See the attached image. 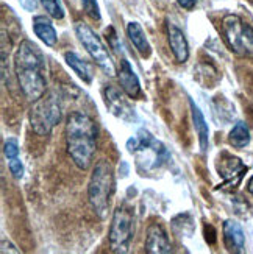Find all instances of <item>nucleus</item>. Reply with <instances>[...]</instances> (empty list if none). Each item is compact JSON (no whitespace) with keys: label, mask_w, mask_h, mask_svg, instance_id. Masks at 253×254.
<instances>
[{"label":"nucleus","mask_w":253,"mask_h":254,"mask_svg":"<svg viewBox=\"0 0 253 254\" xmlns=\"http://www.w3.org/2000/svg\"><path fill=\"white\" fill-rule=\"evenodd\" d=\"M127 36L141 57H144V58L150 57L152 47H150V44L146 38L144 30H142V27L138 24V22H130V24L127 25Z\"/></svg>","instance_id":"15"},{"label":"nucleus","mask_w":253,"mask_h":254,"mask_svg":"<svg viewBox=\"0 0 253 254\" xmlns=\"http://www.w3.org/2000/svg\"><path fill=\"white\" fill-rule=\"evenodd\" d=\"M135 212L133 209L122 204L117 206L109 226V247L113 253L125 254L130 251L131 240L135 237Z\"/></svg>","instance_id":"6"},{"label":"nucleus","mask_w":253,"mask_h":254,"mask_svg":"<svg viewBox=\"0 0 253 254\" xmlns=\"http://www.w3.org/2000/svg\"><path fill=\"white\" fill-rule=\"evenodd\" d=\"M66 145L80 170L89 169L97 148V127L86 113H71L66 120Z\"/></svg>","instance_id":"2"},{"label":"nucleus","mask_w":253,"mask_h":254,"mask_svg":"<svg viewBox=\"0 0 253 254\" xmlns=\"http://www.w3.org/2000/svg\"><path fill=\"white\" fill-rule=\"evenodd\" d=\"M146 251L150 254H168L172 251L168 233L163 229L161 225L153 223L149 226L146 237Z\"/></svg>","instance_id":"10"},{"label":"nucleus","mask_w":253,"mask_h":254,"mask_svg":"<svg viewBox=\"0 0 253 254\" xmlns=\"http://www.w3.org/2000/svg\"><path fill=\"white\" fill-rule=\"evenodd\" d=\"M80 2H82V6L87 16L94 20H100L102 16H100V9H98V5H97V0H80Z\"/></svg>","instance_id":"21"},{"label":"nucleus","mask_w":253,"mask_h":254,"mask_svg":"<svg viewBox=\"0 0 253 254\" xmlns=\"http://www.w3.org/2000/svg\"><path fill=\"white\" fill-rule=\"evenodd\" d=\"M127 150L135 154L136 169L141 175L160 170L170 159L168 148L144 128L139 129L135 137L127 140Z\"/></svg>","instance_id":"3"},{"label":"nucleus","mask_w":253,"mask_h":254,"mask_svg":"<svg viewBox=\"0 0 253 254\" xmlns=\"http://www.w3.org/2000/svg\"><path fill=\"white\" fill-rule=\"evenodd\" d=\"M222 164H224L222 167L219 165V172H221V175L225 178V181H227L228 184H238L239 181L235 180V175L243 176L244 172H246V167H244V165L241 164L239 159H236V158H230L228 161H224Z\"/></svg>","instance_id":"19"},{"label":"nucleus","mask_w":253,"mask_h":254,"mask_svg":"<svg viewBox=\"0 0 253 254\" xmlns=\"http://www.w3.org/2000/svg\"><path fill=\"white\" fill-rule=\"evenodd\" d=\"M64 60L66 63H68L69 67L80 76V78L89 84L94 78V72H92V67L89 63H86L84 60H82L79 55H77L75 52H68L64 55Z\"/></svg>","instance_id":"17"},{"label":"nucleus","mask_w":253,"mask_h":254,"mask_svg":"<svg viewBox=\"0 0 253 254\" xmlns=\"http://www.w3.org/2000/svg\"><path fill=\"white\" fill-rule=\"evenodd\" d=\"M224 242L228 251L243 253L246 247V236L241 225L235 220H227L224 223Z\"/></svg>","instance_id":"13"},{"label":"nucleus","mask_w":253,"mask_h":254,"mask_svg":"<svg viewBox=\"0 0 253 254\" xmlns=\"http://www.w3.org/2000/svg\"><path fill=\"white\" fill-rule=\"evenodd\" d=\"M230 145L235 148H244L250 143V131L244 122H238L228 134Z\"/></svg>","instance_id":"18"},{"label":"nucleus","mask_w":253,"mask_h":254,"mask_svg":"<svg viewBox=\"0 0 253 254\" xmlns=\"http://www.w3.org/2000/svg\"><path fill=\"white\" fill-rule=\"evenodd\" d=\"M33 31H35V35L46 44V46L49 47L57 46V41H58L57 30L53 28L52 22L46 16L33 17Z\"/></svg>","instance_id":"14"},{"label":"nucleus","mask_w":253,"mask_h":254,"mask_svg":"<svg viewBox=\"0 0 253 254\" xmlns=\"http://www.w3.org/2000/svg\"><path fill=\"white\" fill-rule=\"evenodd\" d=\"M114 189V175L113 167L106 159H102L95 164L92 170L89 184H87V198L92 211L98 218H106L109 198Z\"/></svg>","instance_id":"4"},{"label":"nucleus","mask_w":253,"mask_h":254,"mask_svg":"<svg viewBox=\"0 0 253 254\" xmlns=\"http://www.w3.org/2000/svg\"><path fill=\"white\" fill-rule=\"evenodd\" d=\"M30 125L38 136H49L61 120V98L57 91L46 92L30 109Z\"/></svg>","instance_id":"5"},{"label":"nucleus","mask_w":253,"mask_h":254,"mask_svg":"<svg viewBox=\"0 0 253 254\" xmlns=\"http://www.w3.org/2000/svg\"><path fill=\"white\" fill-rule=\"evenodd\" d=\"M222 30L230 49L235 53L253 55V28L239 16H225L222 20Z\"/></svg>","instance_id":"8"},{"label":"nucleus","mask_w":253,"mask_h":254,"mask_svg":"<svg viewBox=\"0 0 253 254\" xmlns=\"http://www.w3.org/2000/svg\"><path fill=\"white\" fill-rule=\"evenodd\" d=\"M8 167H9V172L13 173V176L16 180H20L22 176H24V165H22V161L19 158L9 159L8 161Z\"/></svg>","instance_id":"23"},{"label":"nucleus","mask_w":253,"mask_h":254,"mask_svg":"<svg viewBox=\"0 0 253 254\" xmlns=\"http://www.w3.org/2000/svg\"><path fill=\"white\" fill-rule=\"evenodd\" d=\"M168 36H169V46L173 53V58L177 63H186L189 58V46L186 41L184 33L173 24H168Z\"/></svg>","instance_id":"11"},{"label":"nucleus","mask_w":253,"mask_h":254,"mask_svg":"<svg viewBox=\"0 0 253 254\" xmlns=\"http://www.w3.org/2000/svg\"><path fill=\"white\" fill-rule=\"evenodd\" d=\"M2 253L5 254V253H20L19 250H16V247L13 245V244H9V242H6L5 239L2 240Z\"/></svg>","instance_id":"25"},{"label":"nucleus","mask_w":253,"mask_h":254,"mask_svg":"<svg viewBox=\"0 0 253 254\" xmlns=\"http://www.w3.org/2000/svg\"><path fill=\"white\" fill-rule=\"evenodd\" d=\"M3 153L6 159H14V158H19V145H17V140L16 139H8L5 142V148H3Z\"/></svg>","instance_id":"22"},{"label":"nucleus","mask_w":253,"mask_h":254,"mask_svg":"<svg viewBox=\"0 0 253 254\" xmlns=\"http://www.w3.org/2000/svg\"><path fill=\"white\" fill-rule=\"evenodd\" d=\"M117 76H119L120 87H122V91H124L130 98H136V97L141 94V83H139V78H138V75L135 73L133 67H131L130 63H128L127 60H122V61H120V67H119Z\"/></svg>","instance_id":"12"},{"label":"nucleus","mask_w":253,"mask_h":254,"mask_svg":"<svg viewBox=\"0 0 253 254\" xmlns=\"http://www.w3.org/2000/svg\"><path fill=\"white\" fill-rule=\"evenodd\" d=\"M103 102L105 106L109 113L114 117L124 120L127 124H131L136 120V113L133 106L128 103V100L124 97V94L120 92L116 86L108 84L103 89Z\"/></svg>","instance_id":"9"},{"label":"nucleus","mask_w":253,"mask_h":254,"mask_svg":"<svg viewBox=\"0 0 253 254\" xmlns=\"http://www.w3.org/2000/svg\"><path fill=\"white\" fill-rule=\"evenodd\" d=\"M41 5L50 17L57 20H61L64 17V8L61 5V0H41Z\"/></svg>","instance_id":"20"},{"label":"nucleus","mask_w":253,"mask_h":254,"mask_svg":"<svg viewBox=\"0 0 253 254\" xmlns=\"http://www.w3.org/2000/svg\"><path fill=\"white\" fill-rule=\"evenodd\" d=\"M177 3H178L181 8H184V9L191 11V9H194V8H195V5H197V0H177Z\"/></svg>","instance_id":"24"},{"label":"nucleus","mask_w":253,"mask_h":254,"mask_svg":"<svg viewBox=\"0 0 253 254\" xmlns=\"http://www.w3.org/2000/svg\"><path fill=\"white\" fill-rule=\"evenodd\" d=\"M247 190L253 195V176L249 180V184H247Z\"/></svg>","instance_id":"26"},{"label":"nucleus","mask_w":253,"mask_h":254,"mask_svg":"<svg viewBox=\"0 0 253 254\" xmlns=\"http://www.w3.org/2000/svg\"><path fill=\"white\" fill-rule=\"evenodd\" d=\"M75 33L80 44L86 49V52L89 53V57L95 61L98 67H100L108 76H116L117 75L116 64L111 58V55L105 49L102 39L95 35V31L89 25H86L84 22H77Z\"/></svg>","instance_id":"7"},{"label":"nucleus","mask_w":253,"mask_h":254,"mask_svg":"<svg viewBox=\"0 0 253 254\" xmlns=\"http://www.w3.org/2000/svg\"><path fill=\"white\" fill-rule=\"evenodd\" d=\"M14 72L19 86L30 102H36L46 94V58L36 44L22 41L14 55Z\"/></svg>","instance_id":"1"},{"label":"nucleus","mask_w":253,"mask_h":254,"mask_svg":"<svg viewBox=\"0 0 253 254\" xmlns=\"http://www.w3.org/2000/svg\"><path fill=\"white\" fill-rule=\"evenodd\" d=\"M189 105H191L194 128L197 131V136H199V145H200V150L205 153L208 148V143H210V129H208V124L205 122V117L199 109V106H197L192 100L189 102Z\"/></svg>","instance_id":"16"}]
</instances>
